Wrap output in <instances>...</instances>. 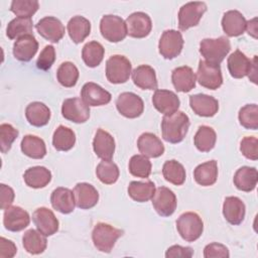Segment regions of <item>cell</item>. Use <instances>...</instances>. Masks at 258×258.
Returning <instances> with one entry per match:
<instances>
[{"label": "cell", "instance_id": "45", "mask_svg": "<svg viewBox=\"0 0 258 258\" xmlns=\"http://www.w3.org/2000/svg\"><path fill=\"white\" fill-rule=\"evenodd\" d=\"M97 177L105 184H112L119 177V168L116 163L111 160L101 161L96 168Z\"/></svg>", "mask_w": 258, "mask_h": 258}, {"label": "cell", "instance_id": "31", "mask_svg": "<svg viewBox=\"0 0 258 258\" xmlns=\"http://www.w3.org/2000/svg\"><path fill=\"white\" fill-rule=\"evenodd\" d=\"M25 116L29 124L35 127L46 125L50 119L49 108L41 102H32L25 109Z\"/></svg>", "mask_w": 258, "mask_h": 258}, {"label": "cell", "instance_id": "26", "mask_svg": "<svg viewBox=\"0 0 258 258\" xmlns=\"http://www.w3.org/2000/svg\"><path fill=\"white\" fill-rule=\"evenodd\" d=\"M50 203L54 210L61 214H70L75 210L74 191L67 187H56L50 196Z\"/></svg>", "mask_w": 258, "mask_h": 258}, {"label": "cell", "instance_id": "20", "mask_svg": "<svg viewBox=\"0 0 258 258\" xmlns=\"http://www.w3.org/2000/svg\"><path fill=\"white\" fill-rule=\"evenodd\" d=\"M76 206L82 210L95 207L99 201V192L94 185L88 182H79L74 187Z\"/></svg>", "mask_w": 258, "mask_h": 258}, {"label": "cell", "instance_id": "4", "mask_svg": "<svg viewBox=\"0 0 258 258\" xmlns=\"http://www.w3.org/2000/svg\"><path fill=\"white\" fill-rule=\"evenodd\" d=\"M176 229L184 241L194 242L202 236L204 223L197 213L186 212L181 214L177 219Z\"/></svg>", "mask_w": 258, "mask_h": 258}, {"label": "cell", "instance_id": "15", "mask_svg": "<svg viewBox=\"0 0 258 258\" xmlns=\"http://www.w3.org/2000/svg\"><path fill=\"white\" fill-rule=\"evenodd\" d=\"M35 28L39 35L50 42H57L64 35L63 24L59 19L53 16H46L41 18L35 24Z\"/></svg>", "mask_w": 258, "mask_h": 258}, {"label": "cell", "instance_id": "19", "mask_svg": "<svg viewBox=\"0 0 258 258\" xmlns=\"http://www.w3.org/2000/svg\"><path fill=\"white\" fill-rule=\"evenodd\" d=\"M81 97L82 100L88 106H104L110 103L111 101V94L103 89L101 86L89 82L86 83L82 90H81Z\"/></svg>", "mask_w": 258, "mask_h": 258}, {"label": "cell", "instance_id": "43", "mask_svg": "<svg viewBox=\"0 0 258 258\" xmlns=\"http://www.w3.org/2000/svg\"><path fill=\"white\" fill-rule=\"evenodd\" d=\"M79 76L80 74L78 68L71 61L62 62L56 71L58 83L66 88L74 87L78 82Z\"/></svg>", "mask_w": 258, "mask_h": 258}, {"label": "cell", "instance_id": "50", "mask_svg": "<svg viewBox=\"0 0 258 258\" xmlns=\"http://www.w3.org/2000/svg\"><path fill=\"white\" fill-rule=\"evenodd\" d=\"M54 60H55L54 47L52 45H45L36 60V67L41 71H47L51 68Z\"/></svg>", "mask_w": 258, "mask_h": 258}, {"label": "cell", "instance_id": "11", "mask_svg": "<svg viewBox=\"0 0 258 258\" xmlns=\"http://www.w3.org/2000/svg\"><path fill=\"white\" fill-rule=\"evenodd\" d=\"M116 108L118 112L126 118H137L144 110L143 100L132 92L121 93L116 100Z\"/></svg>", "mask_w": 258, "mask_h": 258}, {"label": "cell", "instance_id": "49", "mask_svg": "<svg viewBox=\"0 0 258 258\" xmlns=\"http://www.w3.org/2000/svg\"><path fill=\"white\" fill-rule=\"evenodd\" d=\"M240 150L242 154L251 160L258 158V140L254 136H246L241 140Z\"/></svg>", "mask_w": 258, "mask_h": 258}, {"label": "cell", "instance_id": "53", "mask_svg": "<svg viewBox=\"0 0 258 258\" xmlns=\"http://www.w3.org/2000/svg\"><path fill=\"white\" fill-rule=\"evenodd\" d=\"M16 252H17V248L12 241L4 237L0 238V257L1 258H11L16 254Z\"/></svg>", "mask_w": 258, "mask_h": 258}, {"label": "cell", "instance_id": "48", "mask_svg": "<svg viewBox=\"0 0 258 258\" xmlns=\"http://www.w3.org/2000/svg\"><path fill=\"white\" fill-rule=\"evenodd\" d=\"M18 130L12 125L3 123L0 125V148L2 153H6L10 150L12 143L18 137Z\"/></svg>", "mask_w": 258, "mask_h": 258}, {"label": "cell", "instance_id": "30", "mask_svg": "<svg viewBox=\"0 0 258 258\" xmlns=\"http://www.w3.org/2000/svg\"><path fill=\"white\" fill-rule=\"evenodd\" d=\"M235 186L242 191H252L258 181V172L255 167L242 166L234 174Z\"/></svg>", "mask_w": 258, "mask_h": 258}, {"label": "cell", "instance_id": "25", "mask_svg": "<svg viewBox=\"0 0 258 258\" xmlns=\"http://www.w3.org/2000/svg\"><path fill=\"white\" fill-rule=\"evenodd\" d=\"M246 207L238 197H227L223 204V215L231 225H239L245 218Z\"/></svg>", "mask_w": 258, "mask_h": 258}, {"label": "cell", "instance_id": "47", "mask_svg": "<svg viewBox=\"0 0 258 258\" xmlns=\"http://www.w3.org/2000/svg\"><path fill=\"white\" fill-rule=\"evenodd\" d=\"M39 3L35 0H14L11 2L10 10L22 18H30L38 9Z\"/></svg>", "mask_w": 258, "mask_h": 258}, {"label": "cell", "instance_id": "55", "mask_svg": "<svg viewBox=\"0 0 258 258\" xmlns=\"http://www.w3.org/2000/svg\"><path fill=\"white\" fill-rule=\"evenodd\" d=\"M256 21V19H253L252 21H247V23H246V29H247V31H248V33L249 34H251L253 37H257V35H256V32H257V29H256V24L254 23Z\"/></svg>", "mask_w": 258, "mask_h": 258}, {"label": "cell", "instance_id": "21", "mask_svg": "<svg viewBox=\"0 0 258 258\" xmlns=\"http://www.w3.org/2000/svg\"><path fill=\"white\" fill-rule=\"evenodd\" d=\"M191 110L202 117H213L219 110V102L216 98L206 94L189 96Z\"/></svg>", "mask_w": 258, "mask_h": 258}, {"label": "cell", "instance_id": "3", "mask_svg": "<svg viewBox=\"0 0 258 258\" xmlns=\"http://www.w3.org/2000/svg\"><path fill=\"white\" fill-rule=\"evenodd\" d=\"M123 230L114 228L106 223H98L92 232L94 246L101 252L110 253L116 241L123 235Z\"/></svg>", "mask_w": 258, "mask_h": 258}, {"label": "cell", "instance_id": "12", "mask_svg": "<svg viewBox=\"0 0 258 258\" xmlns=\"http://www.w3.org/2000/svg\"><path fill=\"white\" fill-rule=\"evenodd\" d=\"M152 206L161 217L171 216L176 209V197L174 192L166 186H159L152 197Z\"/></svg>", "mask_w": 258, "mask_h": 258}, {"label": "cell", "instance_id": "5", "mask_svg": "<svg viewBox=\"0 0 258 258\" xmlns=\"http://www.w3.org/2000/svg\"><path fill=\"white\" fill-rule=\"evenodd\" d=\"M132 66L130 60L121 54H114L106 61V77L112 84H123L129 80Z\"/></svg>", "mask_w": 258, "mask_h": 258}, {"label": "cell", "instance_id": "36", "mask_svg": "<svg viewBox=\"0 0 258 258\" xmlns=\"http://www.w3.org/2000/svg\"><path fill=\"white\" fill-rule=\"evenodd\" d=\"M21 151L33 159H41L46 154L44 141L35 135H25L20 143Z\"/></svg>", "mask_w": 258, "mask_h": 258}, {"label": "cell", "instance_id": "40", "mask_svg": "<svg viewBox=\"0 0 258 258\" xmlns=\"http://www.w3.org/2000/svg\"><path fill=\"white\" fill-rule=\"evenodd\" d=\"M162 174L165 180L175 185H181L185 181L186 176L183 165L175 159L164 162L162 166Z\"/></svg>", "mask_w": 258, "mask_h": 258}, {"label": "cell", "instance_id": "23", "mask_svg": "<svg viewBox=\"0 0 258 258\" xmlns=\"http://www.w3.org/2000/svg\"><path fill=\"white\" fill-rule=\"evenodd\" d=\"M137 147L140 153L146 157L156 158L164 153V145L153 133H142L137 140Z\"/></svg>", "mask_w": 258, "mask_h": 258}, {"label": "cell", "instance_id": "6", "mask_svg": "<svg viewBox=\"0 0 258 258\" xmlns=\"http://www.w3.org/2000/svg\"><path fill=\"white\" fill-rule=\"evenodd\" d=\"M100 31L102 36L110 42H119L127 35V27L125 21L112 14L104 15L100 21Z\"/></svg>", "mask_w": 258, "mask_h": 258}, {"label": "cell", "instance_id": "54", "mask_svg": "<svg viewBox=\"0 0 258 258\" xmlns=\"http://www.w3.org/2000/svg\"><path fill=\"white\" fill-rule=\"evenodd\" d=\"M1 188V209L6 210L8 207L11 206V204L14 201V190L9 185H6L4 183L0 184Z\"/></svg>", "mask_w": 258, "mask_h": 258}, {"label": "cell", "instance_id": "41", "mask_svg": "<svg viewBox=\"0 0 258 258\" xmlns=\"http://www.w3.org/2000/svg\"><path fill=\"white\" fill-rule=\"evenodd\" d=\"M104 54L105 49L98 41H90L86 43L82 50L83 60L89 68L98 67L102 62Z\"/></svg>", "mask_w": 258, "mask_h": 258}, {"label": "cell", "instance_id": "34", "mask_svg": "<svg viewBox=\"0 0 258 258\" xmlns=\"http://www.w3.org/2000/svg\"><path fill=\"white\" fill-rule=\"evenodd\" d=\"M22 244L24 249L32 255L42 253L47 246L46 236L40 233L38 230H27L22 236Z\"/></svg>", "mask_w": 258, "mask_h": 258}, {"label": "cell", "instance_id": "24", "mask_svg": "<svg viewBox=\"0 0 258 258\" xmlns=\"http://www.w3.org/2000/svg\"><path fill=\"white\" fill-rule=\"evenodd\" d=\"M38 49V42L33 34L24 35L13 44V55L20 61H29L35 55Z\"/></svg>", "mask_w": 258, "mask_h": 258}, {"label": "cell", "instance_id": "22", "mask_svg": "<svg viewBox=\"0 0 258 258\" xmlns=\"http://www.w3.org/2000/svg\"><path fill=\"white\" fill-rule=\"evenodd\" d=\"M93 149L102 160H111L115 152V141L112 135L99 128L93 140Z\"/></svg>", "mask_w": 258, "mask_h": 258}, {"label": "cell", "instance_id": "29", "mask_svg": "<svg viewBox=\"0 0 258 258\" xmlns=\"http://www.w3.org/2000/svg\"><path fill=\"white\" fill-rule=\"evenodd\" d=\"M132 80L135 86L142 90H157L155 71L148 64H141L132 72Z\"/></svg>", "mask_w": 258, "mask_h": 258}, {"label": "cell", "instance_id": "9", "mask_svg": "<svg viewBox=\"0 0 258 258\" xmlns=\"http://www.w3.org/2000/svg\"><path fill=\"white\" fill-rule=\"evenodd\" d=\"M197 80L202 87L210 90H216L223 84V77L220 64L210 63L206 60H200Z\"/></svg>", "mask_w": 258, "mask_h": 258}, {"label": "cell", "instance_id": "42", "mask_svg": "<svg viewBox=\"0 0 258 258\" xmlns=\"http://www.w3.org/2000/svg\"><path fill=\"white\" fill-rule=\"evenodd\" d=\"M33 23L30 18L16 17L12 19L6 28V35L10 39H18L24 35L32 34Z\"/></svg>", "mask_w": 258, "mask_h": 258}, {"label": "cell", "instance_id": "37", "mask_svg": "<svg viewBox=\"0 0 258 258\" xmlns=\"http://www.w3.org/2000/svg\"><path fill=\"white\" fill-rule=\"evenodd\" d=\"M129 197L138 202L145 203L152 199L155 192V184L150 180L146 181H131L128 185Z\"/></svg>", "mask_w": 258, "mask_h": 258}, {"label": "cell", "instance_id": "33", "mask_svg": "<svg viewBox=\"0 0 258 258\" xmlns=\"http://www.w3.org/2000/svg\"><path fill=\"white\" fill-rule=\"evenodd\" d=\"M23 179L32 188L45 187L51 180V172L44 166H32L25 170Z\"/></svg>", "mask_w": 258, "mask_h": 258}, {"label": "cell", "instance_id": "17", "mask_svg": "<svg viewBox=\"0 0 258 258\" xmlns=\"http://www.w3.org/2000/svg\"><path fill=\"white\" fill-rule=\"evenodd\" d=\"M152 104L158 112L166 116L178 111L180 101L174 92L157 89L152 96Z\"/></svg>", "mask_w": 258, "mask_h": 258}, {"label": "cell", "instance_id": "18", "mask_svg": "<svg viewBox=\"0 0 258 258\" xmlns=\"http://www.w3.org/2000/svg\"><path fill=\"white\" fill-rule=\"evenodd\" d=\"M32 221L36 229L45 236H51L58 230V220L53 212L47 208L40 207L32 214Z\"/></svg>", "mask_w": 258, "mask_h": 258}, {"label": "cell", "instance_id": "14", "mask_svg": "<svg viewBox=\"0 0 258 258\" xmlns=\"http://www.w3.org/2000/svg\"><path fill=\"white\" fill-rule=\"evenodd\" d=\"M127 34L134 38H143L147 36L152 29V22L148 14L138 11L130 14L126 20Z\"/></svg>", "mask_w": 258, "mask_h": 258}, {"label": "cell", "instance_id": "32", "mask_svg": "<svg viewBox=\"0 0 258 258\" xmlns=\"http://www.w3.org/2000/svg\"><path fill=\"white\" fill-rule=\"evenodd\" d=\"M194 178L202 186L213 185L218 178V164L216 160H209L199 164L194 170Z\"/></svg>", "mask_w": 258, "mask_h": 258}, {"label": "cell", "instance_id": "13", "mask_svg": "<svg viewBox=\"0 0 258 258\" xmlns=\"http://www.w3.org/2000/svg\"><path fill=\"white\" fill-rule=\"evenodd\" d=\"M61 114L74 123H85L90 118V108L82 99L70 98L62 102Z\"/></svg>", "mask_w": 258, "mask_h": 258}, {"label": "cell", "instance_id": "27", "mask_svg": "<svg viewBox=\"0 0 258 258\" xmlns=\"http://www.w3.org/2000/svg\"><path fill=\"white\" fill-rule=\"evenodd\" d=\"M171 81L177 92L187 93L196 87V75L190 67L175 68L171 73Z\"/></svg>", "mask_w": 258, "mask_h": 258}, {"label": "cell", "instance_id": "52", "mask_svg": "<svg viewBox=\"0 0 258 258\" xmlns=\"http://www.w3.org/2000/svg\"><path fill=\"white\" fill-rule=\"evenodd\" d=\"M194 255V250L190 247H182L180 245H173L169 247L165 252L166 258H189Z\"/></svg>", "mask_w": 258, "mask_h": 258}, {"label": "cell", "instance_id": "8", "mask_svg": "<svg viewBox=\"0 0 258 258\" xmlns=\"http://www.w3.org/2000/svg\"><path fill=\"white\" fill-rule=\"evenodd\" d=\"M227 64H228L229 73L233 78L242 79L246 76H249L251 73L255 74L256 55L251 60L241 50L236 49L228 57Z\"/></svg>", "mask_w": 258, "mask_h": 258}, {"label": "cell", "instance_id": "51", "mask_svg": "<svg viewBox=\"0 0 258 258\" xmlns=\"http://www.w3.org/2000/svg\"><path fill=\"white\" fill-rule=\"evenodd\" d=\"M230 253L228 248L220 243L208 244L204 249L205 258H217V257H229Z\"/></svg>", "mask_w": 258, "mask_h": 258}, {"label": "cell", "instance_id": "7", "mask_svg": "<svg viewBox=\"0 0 258 258\" xmlns=\"http://www.w3.org/2000/svg\"><path fill=\"white\" fill-rule=\"evenodd\" d=\"M206 11L207 5L205 2L195 1L182 5L178 11L179 29L184 31L190 27L197 26Z\"/></svg>", "mask_w": 258, "mask_h": 258}, {"label": "cell", "instance_id": "35", "mask_svg": "<svg viewBox=\"0 0 258 258\" xmlns=\"http://www.w3.org/2000/svg\"><path fill=\"white\" fill-rule=\"evenodd\" d=\"M67 28L71 39L75 43H80L90 34L91 23L87 18L77 15L70 19Z\"/></svg>", "mask_w": 258, "mask_h": 258}, {"label": "cell", "instance_id": "10", "mask_svg": "<svg viewBox=\"0 0 258 258\" xmlns=\"http://www.w3.org/2000/svg\"><path fill=\"white\" fill-rule=\"evenodd\" d=\"M183 38L179 31L174 29H167L163 31L158 42V49L161 56L166 59L176 57L182 49Z\"/></svg>", "mask_w": 258, "mask_h": 258}, {"label": "cell", "instance_id": "39", "mask_svg": "<svg viewBox=\"0 0 258 258\" xmlns=\"http://www.w3.org/2000/svg\"><path fill=\"white\" fill-rule=\"evenodd\" d=\"M76 143L75 132L63 125H59L52 136V145L58 151H68L74 147Z\"/></svg>", "mask_w": 258, "mask_h": 258}, {"label": "cell", "instance_id": "38", "mask_svg": "<svg viewBox=\"0 0 258 258\" xmlns=\"http://www.w3.org/2000/svg\"><path fill=\"white\" fill-rule=\"evenodd\" d=\"M216 141L217 134L215 130L207 125L200 126L194 137V143L197 149L202 152L211 151L215 147Z\"/></svg>", "mask_w": 258, "mask_h": 258}, {"label": "cell", "instance_id": "44", "mask_svg": "<svg viewBox=\"0 0 258 258\" xmlns=\"http://www.w3.org/2000/svg\"><path fill=\"white\" fill-rule=\"evenodd\" d=\"M128 168L133 176L147 178L151 173V162L148 157L142 154H136L130 158Z\"/></svg>", "mask_w": 258, "mask_h": 258}, {"label": "cell", "instance_id": "28", "mask_svg": "<svg viewBox=\"0 0 258 258\" xmlns=\"http://www.w3.org/2000/svg\"><path fill=\"white\" fill-rule=\"evenodd\" d=\"M246 19L238 10L227 11L222 18V27L228 36H239L246 29Z\"/></svg>", "mask_w": 258, "mask_h": 258}, {"label": "cell", "instance_id": "2", "mask_svg": "<svg viewBox=\"0 0 258 258\" xmlns=\"http://www.w3.org/2000/svg\"><path fill=\"white\" fill-rule=\"evenodd\" d=\"M231 49L230 40L226 36L218 38H204L200 42V52L206 61L220 64Z\"/></svg>", "mask_w": 258, "mask_h": 258}, {"label": "cell", "instance_id": "46", "mask_svg": "<svg viewBox=\"0 0 258 258\" xmlns=\"http://www.w3.org/2000/svg\"><path fill=\"white\" fill-rule=\"evenodd\" d=\"M239 122L246 129L256 130L258 128V106L247 104L239 111Z\"/></svg>", "mask_w": 258, "mask_h": 258}, {"label": "cell", "instance_id": "16", "mask_svg": "<svg viewBox=\"0 0 258 258\" xmlns=\"http://www.w3.org/2000/svg\"><path fill=\"white\" fill-rule=\"evenodd\" d=\"M30 223L29 214L20 207L10 206L4 210L3 224L6 230L19 232L24 230Z\"/></svg>", "mask_w": 258, "mask_h": 258}, {"label": "cell", "instance_id": "1", "mask_svg": "<svg viewBox=\"0 0 258 258\" xmlns=\"http://www.w3.org/2000/svg\"><path fill=\"white\" fill-rule=\"evenodd\" d=\"M189 124L188 116L181 111L164 116L161 121L162 138L173 144L181 142L187 133Z\"/></svg>", "mask_w": 258, "mask_h": 258}]
</instances>
